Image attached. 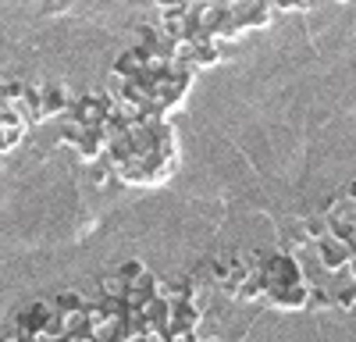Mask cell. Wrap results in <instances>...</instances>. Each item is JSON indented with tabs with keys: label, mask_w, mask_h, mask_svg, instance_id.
<instances>
[{
	"label": "cell",
	"mask_w": 356,
	"mask_h": 342,
	"mask_svg": "<svg viewBox=\"0 0 356 342\" xmlns=\"http://www.w3.org/2000/svg\"><path fill=\"white\" fill-rule=\"evenodd\" d=\"M317 253H321V268H328L332 275L349 271V264H353V250H349L342 239H335V236H328L324 243H317Z\"/></svg>",
	"instance_id": "1"
},
{
	"label": "cell",
	"mask_w": 356,
	"mask_h": 342,
	"mask_svg": "<svg viewBox=\"0 0 356 342\" xmlns=\"http://www.w3.org/2000/svg\"><path fill=\"white\" fill-rule=\"evenodd\" d=\"M267 303H271L275 310H307V303H310V282L289 285V289H282V293H275V296H267Z\"/></svg>",
	"instance_id": "2"
},
{
	"label": "cell",
	"mask_w": 356,
	"mask_h": 342,
	"mask_svg": "<svg viewBox=\"0 0 356 342\" xmlns=\"http://www.w3.org/2000/svg\"><path fill=\"white\" fill-rule=\"evenodd\" d=\"M40 90H43V114H47V118H54V114H68L72 97L65 93V86H61V82H54V86H40Z\"/></svg>",
	"instance_id": "3"
},
{
	"label": "cell",
	"mask_w": 356,
	"mask_h": 342,
	"mask_svg": "<svg viewBox=\"0 0 356 342\" xmlns=\"http://www.w3.org/2000/svg\"><path fill=\"white\" fill-rule=\"evenodd\" d=\"M303 236H307L310 243H324V239L332 236V218H328V214L307 218V221H303Z\"/></svg>",
	"instance_id": "4"
},
{
	"label": "cell",
	"mask_w": 356,
	"mask_h": 342,
	"mask_svg": "<svg viewBox=\"0 0 356 342\" xmlns=\"http://www.w3.org/2000/svg\"><path fill=\"white\" fill-rule=\"evenodd\" d=\"M125 293H129V285L118 278V271L104 275L100 278V300H111V303H125Z\"/></svg>",
	"instance_id": "5"
},
{
	"label": "cell",
	"mask_w": 356,
	"mask_h": 342,
	"mask_svg": "<svg viewBox=\"0 0 356 342\" xmlns=\"http://www.w3.org/2000/svg\"><path fill=\"white\" fill-rule=\"evenodd\" d=\"M221 61V43H207V47H196V57H193V68H211Z\"/></svg>",
	"instance_id": "6"
},
{
	"label": "cell",
	"mask_w": 356,
	"mask_h": 342,
	"mask_svg": "<svg viewBox=\"0 0 356 342\" xmlns=\"http://www.w3.org/2000/svg\"><path fill=\"white\" fill-rule=\"evenodd\" d=\"M54 310L57 314H79V310H86V300L79 293H61L54 300Z\"/></svg>",
	"instance_id": "7"
},
{
	"label": "cell",
	"mask_w": 356,
	"mask_h": 342,
	"mask_svg": "<svg viewBox=\"0 0 356 342\" xmlns=\"http://www.w3.org/2000/svg\"><path fill=\"white\" fill-rule=\"evenodd\" d=\"M143 275H146V268H143L139 261H125V264H118V278H122L125 285H136Z\"/></svg>",
	"instance_id": "8"
},
{
	"label": "cell",
	"mask_w": 356,
	"mask_h": 342,
	"mask_svg": "<svg viewBox=\"0 0 356 342\" xmlns=\"http://www.w3.org/2000/svg\"><path fill=\"white\" fill-rule=\"evenodd\" d=\"M332 303V296L324 293V289H317V285H310V303H307V310H321V307H328Z\"/></svg>",
	"instance_id": "9"
},
{
	"label": "cell",
	"mask_w": 356,
	"mask_h": 342,
	"mask_svg": "<svg viewBox=\"0 0 356 342\" xmlns=\"http://www.w3.org/2000/svg\"><path fill=\"white\" fill-rule=\"evenodd\" d=\"M335 303H339V307H346V310H353V307H356V293H353V285L335 296Z\"/></svg>",
	"instance_id": "10"
},
{
	"label": "cell",
	"mask_w": 356,
	"mask_h": 342,
	"mask_svg": "<svg viewBox=\"0 0 356 342\" xmlns=\"http://www.w3.org/2000/svg\"><path fill=\"white\" fill-rule=\"evenodd\" d=\"M353 293H356V282H353Z\"/></svg>",
	"instance_id": "11"
}]
</instances>
